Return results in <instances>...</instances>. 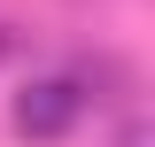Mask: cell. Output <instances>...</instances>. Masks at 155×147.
I'll return each instance as SVG.
<instances>
[{"label": "cell", "mask_w": 155, "mask_h": 147, "mask_svg": "<svg viewBox=\"0 0 155 147\" xmlns=\"http://www.w3.org/2000/svg\"><path fill=\"white\" fill-rule=\"evenodd\" d=\"M78 116H85V93H78L70 70H47V77H23L16 101H8V132H16L23 147H62L78 132Z\"/></svg>", "instance_id": "1"}, {"label": "cell", "mask_w": 155, "mask_h": 147, "mask_svg": "<svg viewBox=\"0 0 155 147\" xmlns=\"http://www.w3.org/2000/svg\"><path fill=\"white\" fill-rule=\"evenodd\" d=\"M109 147H155V124L147 116H124V124H116V139Z\"/></svg>", "instance_id": "2"}, {"label": "cell", "mask_w": 155, "mask_h": 147, "mask_svg": "<svg viewBox=\"0 0 155 147\" xmlns=\"http://www.w3.org/2000/svg\"><path fill=\"white\" fill-rule=\"evenodd\" d=\"M8 54H16V31H8V23H0V62H8Z\"/></svg>", "instance_id": "3"}]
</instances>
